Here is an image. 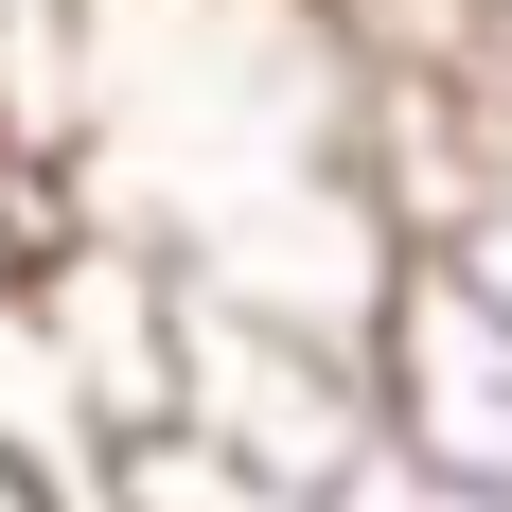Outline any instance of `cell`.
I'll return each instance as SVG.
<instances>
[{"label": "cell", "mask_w": 512, "mask_h": 512, "mask_svg": "<svg viewBox=\"0 0 512 512\" xmlns=\"http://www.w3.org/2000/svg\"><path fill=\"white\" fill-rule=\"evenodd\" d=\"M159 424H212L230 460H265V477H301V495H318V477L371 442V354L177 283V407H159Z\"/></svg>", "instance_id": "6da1fadb"}, {"label": "cell", "mask_w": 512, "mask_h": 512, "mask_svg": "<svg viewBox=\"0 0 512 512\" xmlns=\"http://www.w3.org/2000/svg\"><path fill=\"white\" fill-rule=\"evenodd\" d=\"M371 424L424 442L442 477L512 495V301H477L460 265H389V301H371Z\"/></svg>", "instance_id": "7a4b0ae2"}, {"label": "cell", "mask_w": 512, "mask_h": 512, "mask_svg": "<svg viewBox=\"0 0 512 512\" xmlns=\"http://www.w3.org/2000/svg\"><path fill=\"white\" fill-rule=\"evenodd\" d=\"M89 512H318V495L265 477V460H230L212 424H124L106 477H89Z\"/></svg>", "instance_id": "3957f363"}, {"label": "cell", "mask_w": 512, "mask_h": 512, "mask_svg": "<svg viewBox=\"0 0 512 512\" xmlns=\"http://www.w3.org/2000/svg\"><path fill=\"white\" fill-rule=\"evenodd\" d=\"M318 512H512V495H477V477H442L424 442H389V424H371L354 460L318 477Z\"/></svg>", "instance_id": "277c9868"}, {"label": "cell", "mask_w": 512, "mask_h": 512, "mask_svg": "<svg viewBox=\"0 0 512 512\" xmlns=\"http://www.w3.org/2000/svg\"><path fill=\"white\" fill-rule=\"evenodd\" d=\"M53 230H71V177H36V159H0V301L53 265Z\"/></svg>", "instance_id": "5b68a950"}, {"label": "cell", "mask_w": 512, "mask_h": 512, "mask_svg": "<svg viewBox=\"0 0 512 512\" xmlns=\"http://www.w3.org/2000/svg\"><path fill=\"white\" fill-rule=\"evenodd\" d=\"M460 71H477V89H512V0H460Z\"/></svg>", "instance_id": "8992f818"}, {"label": "cell", "mask_w": 512, "mask_h": 512, "mask_svg": "<svg viewBox=\"0 0 512 512\" xmlns=\"http://www.w3.org/2000/svg\"><path fill=\"white\" fill-rule=\"evenodd\" d=\"M0 512H89V495H71L53 460H18V442H0Z\"/></svg>", "instance_id": "52a82bcc"}]
</instances>
